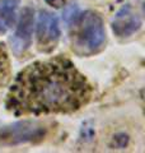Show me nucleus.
<instances>
[{
  "label": "nucleus",
  "mask_w": 145,
  "mask_h": 153,
  "mask_svg": "<svg viewBox=\"0 0 145 153\" xmlns=\"http://www.w3.org/2000/svg\"><path fill=\"white\" fill-rule=\"evenodd\" d=\"M92 87L66 56L38 60L19 71L7 96L17 115L70 114L87 105Z\"/></svg>",
  "instance_id": "1"
},
{
  "label": "nucleus",
  "mask_w": 145,
  "mask_h": 153,
  "mask_svg": "<svg viewBox=\"0 0 145 153\" xmlns=\"http://www.w3.org/2000/svg\"><path fill=\"white\" fill-rule=\"evenodd\" d=\"M71 27L72 50H75L79 55L89 56L103 49L106 31L102 18L97 12L87 10L80 13Z\"/></svg>",
  "instance_id": "2"
},
{
  "label": "nucleus",
  "mask_w": 145,
  "mask_h": 153,
  "mask_svg": "<svg viewBox=\"0 0 145 153\" xmlns=\"http://www.w3.org/2000/svg\"><path fill=\"white\" fill-rule=\"evenodd\" d=\"M47 128L37 120H21L0 128V146L12 147L24 143H38L45 139Z\"/></svg>",
  "instance_id": "3"
},
{
  "label": "nucleus",
  "mask_w": 145,
  "mask_h": 153,
  "mask_svg": "<svg viewBox=\"0 0 145 153\" xmlns=\"http://www.w3.org/2000/svg\"><path fill=\"white\" fill-rule=\"evenodd\" d=\"M60 26L59 18L55 13L41 10L37 21V45L38 49L43 52H50L56 47V44L60 38Z\"/></svg>",
  "instance_id": "4"
},
{
  "label": "nucleus",
  "mask_w": 145,
  "mask_h": 153,
  "mask_svg": "<svg viewBox=\"0 0 145 153\" xmlns=\"http://www.w3.org/2000/svg\"><path fill=\"white\" fill-rule=\"evenodd\" d=\"M33 26H35V10L30 7L22 9L17 31L12 37V49L17 56L24 54L31 46Z\"/></svg>",
  "instance_id": "5"
},
{
  "label": "nucleus",
  "mask_w": 145,
  "mask_h": 153,
  "mask_svg": "<svg viewBox=\"0 0 145 153\" xmlns=\"http://www.w3.org/2000/svg\"><path fill=\"white\" fill-rule=\"evenodd\" d=\"M111 26H112V31L116 36L125 38L136 33L141 28L143 22L139 14L134 12L131 5L126 4V5L121 7V9H118V12L115 14Z\"/></svg>",
  "instance_id": "6"
},
{
  "label": "nucleus",
  "mask_w": 145,
  "mask_h": 153,
  "mask_svg": "<svg viewBox=\"0 0 145 153\" xmlns=\"http://www.w3.org/2000/svg\"><path fill=\"white\" fill-rule=\"evenodd\" d=\"M19 4V0H5L0 8V19L3 21L4 26L12 27L16 25V9Z\"/></svg>",
  "instance_id": "7"
},
{
  "label": "nucleus",
  "mask_w": 145,
  "mask_h": 153,
  "mask_svg": "<svg viewBox=\"0 0 145 153\" xmlns=\"http://www.w3.org/2000/svg\"><path fill=\"white\" fill-rule=\"evenodd\" d=\"M10 79V66H9V57L5 50V46L0 44V87L5 85Z\"/></svg>",
  "instance_id": "8"
},
{
  "label": "nucleus",
  "mask_w": 145,
  "mask_h": 153,
  "mask_svg": "<svg viewBox=\"0 0 145 153\" xmlns=\"http://www.w3.org/2000/svg\"><path fill=\"white\" fill-rule=\"evenodd\" d=\"M80 16V9L79 5L75 3H71L69 5H64V10H62V19L67 26H71L78 17Z\"/></svg>",
  "instance_id": "9"
},
{
  "label": "nucleus",
  "mask_w": 145,
  "mask_h": 153,
  "mask_svg": "<svg viewBox=\"0 0 145 153\" xmlns=\"http://www.w3.org/2000/svg\"><path fill=\"white\" fill-rule=\"evenodd\" d=\"M130 138L126 133H117L112 137L109 142V148L111 149H125L129 146Z\"/></svg>",
  "instance_id": "10"
},
{
  "label": "nucleus",
  "mask_w": 145,
  "mask_h": 153,
  "mask_svg": "<svg viewBox=\"0 0 145 153\" xmlns=\"http://www.w3.org/2000/svg\"><path fill=\"white\" fill-rule=\"evenodd\" d=\"M95 131H94V126L92 121H85L80 129V134H79V140L83 143H90L94 139Z\"/></svg>",
  "instance_id": "11"
},
{
  "label": "nucleus",
  "mask_w": 145,
  "mask_h": 153,
  "mask_svg": "<svg viewBox=\"0 0 145 153\" xmlns=\"http://www.w3.org/2000/svg\"><path fill=\"white\" fill-rule=\"evenodd\" d=\"M46 4H48L50 7H54L56 9L59 8H64V5L66 4V0H45Z\"/></svg>",
  "instance_id": "12"
},
{
  "label": "nucleus",
  "mask_w": 145,
  "mask_h": 153,
  "mask_svg": "<svg viewBox=\"0 0 145 153\" xmlns=\"http://www.w3.org/2000/svg\"><path fill=\"white\" fill-rule=\"evenodd\" d=\"M5 31H7V28L4 26V23L0 22V33H5Z\"/></svg>",
  "instance_id": "13"
}]
</instances>
